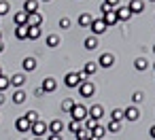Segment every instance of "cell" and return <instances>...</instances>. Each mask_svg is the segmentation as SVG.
I'll return each instance as SVG.
<instances>
[{"label":"cell","instance_id":"6da1fadb","mask_svg":"<svg viewBox=\"0 0 155 140\" xmlns=\"http://www.w3.org/2000/svg\"><path fill=\"white\" fill-rule=\"evenodd\" d=\"M83 81H85V74H83V72H68V74L64 77V85L70 87V89L79 87Z\"/></svg>","mask_w":155,"mask_h":140},{"label":"cell","instance_id":"7a4b0ae2","mask_svg":"<svg viewBox=\"0 0 155 140\" xmlns=\"http://www.w3.org/2000/svg\"><path fill=\"white\" fill-rule=\"evenodd\" d=\"M70 117H72V121H85L87 119V108L83 106V104H74L72 108H70Z\"/></svg>","mask_w":155,"mask_h":140},{"label":"cell","instance_id":"3957f363","mask_svg":"<svg viewBox=\"0 0 155 140\" xmlns=\"http://www.w3.org/2000/svg\"><path fill=\"white\" fill-rule=\"evenodd\" d=\"M96 93V85L91 83V81H83L81 85H79V96L81 98H91Z\"/></svg>","mask_w":155,"mask_h":140},{"label":"cell","instance_id":"277c9868","mask_svg":"<svg viewBox=\"0 0 155 140\" xmlns=\"http://www.w3.org/2000/svg\"><path fill=\"white\" fill-rule=\"evenodd\" d=\"M30 132L34 134V138H43L49 129H47V123H45V121H36V123H32Z\"/></svg>","mask_w":155,"mask_h":140},{"label":"cell","instance_id":"5b68a950","mask_svg":"<svg viewBox=\"0 0 155 140\" xmlns=\"http://www.w3.org/2000/svg\"><path fill=\"white\" fill-rule=\"evenodd\" d=\"M115 64V55L113 53H102L100 60H98V68H113Z\"/></svg>","mask_w":155,"mask_h":140},{"label":"cell","instance_id":"8992f818","mask_svg":"<svg viewBox=\"0 0 155 140\" xmlns=\"http://www.w3.org/2000/svg\"><path fill=\"white\" fill-rule=\"evenodd\" d=\"M102 21L106 24V28L108 26H115L119 19H117V13H115V9H108V11H104L102 13Z\"/></svg>","mask_w":155,"mask_h":140},{"label":"cell","instance_id":"52a82bcc","mask_svg":"<svg viewBox=\"0 0 155 140\" xmlns=\"http://www.w3.org/2000/svg\"><path fill=\"white\" fill-rule=\"evenodd\" d=\"M89 30L94 32V36L104 34V32H106V24H104L102 19H94V21H91V26H89Z\"/></svg>","mask_w":155,"mask_h":140},{"label":"cell","instance_id":"ba28073f","mask_svg":"<svg viewBox=\"0 0 155 140\" xmlns=\"http://www.w3.org/2000/svg\"><path fill=\"white\" fill-rule=\"evenodd\" d=\"M104 134H106V127L98 123V125L89 132V140H104Z\"/></svg>","mask_w":155,"mask_h":140},{"label":"cell","instance_id":"9c48e42d","mask_svg":"<svg viewBox=\"0 0 155 140\" xmlns=\"http://www.w3.org/2000/svg\"><path fill=\"white\" fill-rule=\"evenodd\" d=\"M115 13H117V19L119 21H130L132 19V13L127 7H115Z\"/></svg>","mask_w":155,"mask_h":140},{"label":"cell","instance_id":"30bf717a","mask_svg":"<svg viewBox=\"0 0 155 140\" xmlns=\"http://www.w3.org/2000/svg\"><path fill=\"white\" fill-rule=\"evenodd\" d=\"M55 87H58V81L53 79V77H47V79H43V91L45 93H51V91H55Z\"/></svg>","mask_w":155,"mask_h":140},{"label":"cell","instance_id":"8fae6325","mask_svg":"<svg viewBox=\"0 0 155 140\" xmlns=\"http://www.w3.org/2000/svg\"><path fill=\"white\" fill-rule=\"evenodd\" d=\"M30 127H32V125L26 121V117H17V119H15V129H17L19 134H26V132H30Z\"/></svg>","mask_w":155,"mask_h":140},{"label":"cell","instance_id":"7c38bea8","mask_svg":"<svg viewBox=\"0 0 155 140\" xmlns=\"http://www.w3.org/2000/svg\"><path fill=\"white\" fill-rule=\"evenodd\" d=\"M9 81H11V85H13V87L21 89V87L26 85V74H24V72H17V74H13Z\"/></svg>","mask_w":155,"mask_h":140},{"label":"cell","instance_id":"4fadbf2b","mask_svg":"<svg viewBox=\"0 0 155 140\" xmlns=\"http://www.w3.org/2000/svg\"><path fill=\"white\" fill-rule=\"evenodd\" d=\"M102 115H104V110H102L100 104H94L91 108H87V117H91V119H96V121H100Z\"/></svg>","mask_w":155,"mask_h":140},{"label":"cell","instance_id":"5bb4252c","mask_svg":"<svg viewBox=\"0 0 155 140\" xmlns=\"http://www.w3.org/2000/svg\"><path fill=\"white\" fill-rule=\"evenodd\" d=\"M47 129H49V134H62V129H64V123H62L60 119H53L51 123H47Z\"/></svg>","mask_w":155,"mask_h":140},{"label":"cell","instance_id":"9a60e30c","mask_svg":"<svg viewBox=\"0 0 155 140\" xmlns=\"http://www.w3.org/2000/svg\"><path fill=\"white\" fill-rule=\"evenodd\" d=\"M123 117H125L127 121H136V119L140 117V112H138V108H136V106H127V108L123 110Z\"/></svg>","mask_w":155,"mask_h":140},{"label":"cell","instance_id":"2e32d148","mask_svg":"<svg viewBox=\"0 0 155 140\" xmlns=\"http://www.w3.org/2000/svg\"><path fill=\"white\" fill-rule=\"evenodd\" d=\"M24 13H38V0H26L24 2Z\"/></svg>","mask_w":155,"mask_h":140},{"label":"cell","instance_id":"e0dca14e","mask_svg":"<svg viewBox=\"0 0 155 140\" xmlns=\"http://www.w3.org/2000/svg\"><path fill=\"white\" fill-rule=\"evenodd\" d=\"M127 9H130V13H132V15H136V13H142L144 5H142V0H132V2L127 5Z\"/></svg>","mask_w":155,"mask_h":140},{"label":"cell","instance_id":"ac0fdd59","mask_svg":"<svg viewBox=\"0 0 155 140\" xmlns=\"http://www.w3.org/2000/svg\"><path fill=\"white\" fill-rule=\"evenodd\" d=\"M26 24H28V26H43V15H41V13H30Z\"/></svg>","mask_w":155,"mask_h":140},{"label":"cell","instance_id":"d6986e66","mask_svg":"<svg viewBox=\"0 0 155 140\" xmlns=\"http://www.w3.org/2000/svg\"><path fill=\"white\" fill-rule=\"evenodd\" d=\"M21 68H24V72H32V70H36V60H34V57H26V60L21 62Z\"/></svg>","mask_w":155,"mask_h":140},{"label":"cell","instance_id":"ffe728a7","mask_svg":"<svg viewBox=\"0 0 155 140\" xmlns=\"http://www.w3.org/2000/svg\"><path fill=\"white\" fill-rule=\"evenodd\" d=\"M96 72H98V64H96V62H87V64L83 66V74H85V77H94Z\"/></svg>","mask_w":155,"mask_h":140},{"label":"cell","instance_id":"44dd1931","mask_svg":"<svg viewBox=\"0 0 155 140\" xmlns=\"http://www.w3.org/2000/svg\"><path fill=\"white\" fill-rule=\"evenodd\" d=\"M13 21H15V26H28V24H26V21H28V13H24V11L15 13Z\"/></svg>","mask_w":155,"mask_h":140},{"label":"cell","instance_id":"7402d4cb","mask_svg":"<svg viewBox=\"0 0 155 140\" xmlns=\"http://www.w3.org/2000/svg\"><path fill=\"white\" fill-rule=\"evenodd\" d=\"M91 21H94V17H91L89 13H83V15L79 17V26H81V28H89Z\"/></svg>","mask_w":155,"mask_h":140},{"label":"cell","instance_id":"603a6c76","mask_svg":"<svg viewBox=\"0 0 155 140\" xmlns=\"http://www.w3.org/2000/svg\"><path fill=\"white\" fill-rule=\"evenodd\" d=\"M38 36H41V26H28V38L36 41Z\"/></svg>","mask_w":155,"mask_h":140},{"label":"cell","instance_id":"cb8c5ba5","mask_svg":"<svg viewBox=\"0 0 155 140\" xmlns=\"http://www.w3.org/2000/svg\"><path fill=\"white\" fill-rule=\"evenodd\" d=\"M134 68H136L138 72L147 70V68H149V62H147V57H138V60H134Z\"/></svg>","mask_w":155,"mask_h":140},{"label":"cell","instance_id":"d4e9b609","mask_svg":"<svg viewBox=\"0 0 155 140\" xmlns=\"http://www.w3.org/2000/svg\"><path fill=\"white\" fill-rule=\"evenodd\" d=\"M13 102L15 104H24L26 102V91L24 89H15L13 91Z\"/></svg>","mask_w":155,"mask_h":140},{"label":"cell","instance_id":"484cf974","mask_svg":"<svg viewBox=\"0 0 155 140\" xmlns=\"http://www.w3.org/2000/svg\"><path fill=\"white\" fill-rule=\"evenodd\" d=\"M15 38H19V41L28 38V26H17L15 28Z\"/></svg>","mask_w":155,"mask_h":140},{"label":"cell","instance_id":"4316f807","mask_svg":"<svg viewBox=\"0 0 155 140\" xmlns=\"http://www.w3.org/2000/svg\"><path fill=\"white\" fill-rule=\"evenodd\" d=\"M45 45H47V47H51V49H53V47H58V45H60V36H58V34H49V36H47V41H45Z\"/></svg>","mask_w":155,"mask_h":140},{"label":"cell","instance_id":"83f0119b","mask_svg":"<svg viewBox=\"0 0 155 140\" xmlns=\"http://www.w3.org/2000/svg\"><path fill=\"white\" fill-rule=\"evenodd\" d=\"M85 49H87V51H94V49H98V38H96V36H89V38H85Z\"/></svg>","mask_w":155,"mask_h":140},{"label":"cell","instance_id":"f1b7e54d","mask_svg":"<svg viewBox=\"0 0 155 140\" xmlns=\"http://www.w3.org/2000/svg\"><path fill=\"white\" fill-rule=\"evenodd\" d=\"M123 119H125V117H123V108H115V110L110 112V121H119V123H121Z\"/></svg>","mask_w":155,"mask_h":140},{"label":"cell","instance_id":"f546056e","mask_svg":"<svg viewBox=\"0 0 155 140\" xmlns=\"http://www.w3.org/2000/svg\"><path fill=\"white\" fill-rule=\"evenodd\" d=\"M24 117H26V121H28L30 125H32V123H36V121H41V117H38V112H36V110H30V112H26Z\"/></svg>","mask_w":155,"mask_h":140},{"label":"cell","instance_id":"4dcf8cb0","mask_svg":"<svg viewBox=\"0 0 155 140\" xmlns=\"http://www.w3.org/2000/svg\"><path fill=\"white\" fill-rule=\"evenodd\" d=\"M121 129V123L119 121H108V125H106V132H113V134H117Z\"/></svg>","mask_w":155,"mask_h":140},{"label":"cell","instance_id":"1f68e13d","mask_svg":"<svg viewBox=\"0 0 155 140\" xmlns=\"http://www.w3.org/2000/svg\"><path fill=\"white\" fill-rule=\"evenodd\" d=\"M74 104H77L74 100H70V98H66V100L62 102V110H64V112H70V108H72Z\"/></svg>","mask_w":155,"mask_h":140},{"label":"cell","instance_id":"d6a6232c","mask_svg":"<svg viewBox=\"0 0 155 140\" xmlns=\"http://www.w3.org/2000/svg\"><path fill=\"white\" fill-rule=\"evenodd\" d=\"M96 125H98V121H96V119H91V117H87V119L83 121V127H85V129H89V132H91Z\"/></svg>","mask_w":155,"mask_h":140},{"label":"cell","instance_id":"836d02e7","mask_svg":"<svg viewBox=\"0 0 155 140\" xmlns=\"http://www.w3.org/2000/svg\"><path fill=\"white\" fill-rule=\"evenodd\" d=\"M81 127H83V123H81V121H70V123H68V132H72V134H77Z\"/></svg>","mask_w":155,"mask_h":140},{"label":"cell","instance_id":"e575fe53","mask_svg":"<svg viewBox=\"0 0 155 140\" xmlns=\"http://www.w3.org/2000/svg\"><path fill=\"white\" fill-rule=\"evenodd\" d=\"M9 85H11L9 77H5V74H0V91H5V89H9Z\"/></svg>","mask_w":155,"mask_h":140},{"label":"cell","instance_id":"d590c367","mask_svg":"<svg viewBox=\"0 0 155 140\" xmlns=\"http://www.w3.org/2000/svg\"><path fill=\"white\" fill-rule=\"evenodd\" d=\"M9 11H11L9 2H5V0H0V17H2V15H9Z\"/></svg>","mask_w":155,"mask_h":140},{"label":"cell","instance_id":"8d00e7d4","mask_svg":"<svg viewBox=\"0 0 155 140\" xmlns=\"http://www.w3.org/2000/svg\"><path fill=\"white\" fill-rule=\"evenodd\" d=\"M132 100H134V104H140V102L144 100V93H142V91H134V93H132Z\"/></svg>","mask_w":155,"mask_h":140},{"label":"cell","instance_id":"74e56055","mask_svg":"<svg viewBox=\"0 0 155 140\" xmlns=\"http://www.w3.org/2000/svg\"><path fill=\"white\" fill-rule=\"evenodd\" d=\"M60 28H62V30H68V28H70V19H68V17H62V19H60Z\"/></svg>","mask_w":155,"mask_h":140},{"label":"cell","instance_id":"f35d334b","mask_svg":"<svg viewBox=\"0 0 155 140\" xmlns=\"http://www.w3.org/2000/svg\"><path fill=\"white\" fill-rule=\"evenodd\" d=\"M104 5H108L110 9H115V7H119V0H104Z\"/></svg>","mask_w":155,"mask_h":140},{"label":"cell","instance_id":"ab89813d","mask_svg":"<svg viewBox=\"0 0 155 140\" xmlns=\"http://www.w3.org/2000/svg\"><path fill=\"white\" fill-rule=\"evenodd\" d=\"M49 140H64L62 134H49Z\"/></svg>","mask_w":155,"mask_h":140},{"label":"cell","instance_id":"60d3db41","mask_svg":"<svg viewBox=\"0 0 155 140\" xmlns=\"http://www.w3.org/2000/svg\"><path fill=\"white\" fill-rule=\"evenodd\" d=\"M5 102H7V98H5V93H2V91H0V106H2Z\"/></svg>","mask_w":155,"mask_h":140},{"label":"cell","instance_id":"b9f144b4","mask_svg":"<svg viewBox=\"0 0 155 140\" xmlns=\"http://www.w3.org/2000/svg\"><path fill=\"white\" fill-rule=\"evenodd\" d=\"M149 136H151V138H153V140H155V125H153V127H151V129H149Z\"/></svg>","mask_w":155,"mask_h":140},{"label":"cell","instance_id":"7bdbcfd3","mask_svg":"<svg viewBox=\"0 0 155 140\" xmlns=\"http://www.w3.org/2000/svg\"><path fill=\"white\" fill-rule=\"evenodd\" d=\"M5 51V45H2V41H0V53H2Z\"/></svg>","mask_w":155,"mask_h":140},{"label":"cell","instance_id":"ee69618b","mask_svg":"<svg viewBox=\"0 0 155 140\" xmlns=\"http://www.w3.org/2000/svg\"><path fill=\"white\" fill-rule=\"evenodd\" d=\"M79 140H89V138H79Z\"/></svg>","mask_w":155,"mask_h":140},{"label":"cell","instance_id":"f6af8a7d","mask_svg":"<svg viewBox=\"0 0 155 140\" xmlns=\"http://www.w3.org/2000/svg\"><path fill=\"white\" fill-rule=\"evenodd\" d=\"M34 140H43V138H34Z\"/></svg>","mask_w":155,"mask_h":140},{"label":"cell","instance_id":"bcb514c9","mask_svg":"<svg viewBox=\"0 0 155 140\" xmlns=\"http://www.w3.org/2000/svg\"><path fill=\"white\" fill-rule=\"evenodd\" d=\"M153 53H155V45H153Z\"/></svg>","mask_w":155,"mask_h":140},{"label":"cell","instance_id":"7dc6e473","mask_svg":"<svg viewBox=\"0 0 155 140\" xmlns=\"http://www.w3.org/2000/svg\"><path fill=\"white\" fill-rule=\"evenodd\" d=\"M0 74H2V70H0Z\"/></svg>","mask_w":155,"mask_h":140},{"label":"cell","instance_id":"c3c4849f","mask_svg":"<svg viewBox=\"0 0 155 140\" xmlns=\"http://www.w3.org/2000/svg\"><path fill=\"white\" fill-rule=\"evenodd\" d=\"M151 2H155V0H151Z\"/></svg>","mask_w":155,"mask_h":140},{"label":"cell","instance_id":"681fc988","mask_svg":"<svg viewBox=\"0 0 155 140\" xmlns=\"http://www.w3.org/2000/svg\"><path fill=\"white\" fill-rule=\"evenodd\" d=\"M45 2H49V0H45Z\"/></svg>","mask_w":155,"mask_h":140},{"label":"cell","instance_id":"f907efd6","mask_svg":"<svg viewBox=\"0 0 155 140\" xmlns=\"http://www.w3.org/2000/svg\"><path fill=\"white\" fill-rule=\"evenodd\" d=\"M153 68H155V64H153Z\"/></svg>","mask_w":155,"mask_h":140}]
</instances>
